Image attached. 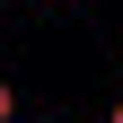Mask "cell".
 <instances>
[{
  "instance_id": "obj_1",
  "label": "cell",
  "mask_w": 123,
  "mask_h": 123,
  "mask_svg": "<svg viewBox=\"0 0 123 123\" xmlns=\"http://www.w3.org/2000/svg\"><path fill=\"white\" fill-rule=\"evenodd\" d=\"M0 123H18V88H9V79H0Z\"/></svg>"
},
{
  "instance_id": "obj_2",
  "label": "cell",
  "mask_w": 123,
  "mask_h": 123,
  "mask_svg": "<svg viewBox=\"0 0 123 123\" xmlns=\"http://www.w3.org/2000/svg\"><path fill=\"white\" fill-rule=\"evenodd\" d=\"M105 123H123V97H114V105H105Z\"/></svg>"
},
{
  "instance_id": "obj_3",
  "label": "cell",
  "mask_w": 123,
  "mask_h": 123,
  "mask_svg": "<svg viewBox=\"0 0 123 123\" xmlns=\"http://www.w3.org/2000/svg\"><path fill=\"white\" fill-rule=\"evenodd\" d=\"M18 123H26V114H18Z\"/></svg>"
}]
</instances>
